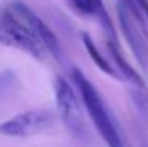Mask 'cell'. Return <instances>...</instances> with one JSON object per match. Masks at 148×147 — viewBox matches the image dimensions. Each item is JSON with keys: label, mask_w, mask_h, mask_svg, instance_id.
<instances>
[{"label": "cell", "mask_w": 148, "mask_h": 147, "mask_svg": "<svg viewBox=\"0 0 148 147\" xmlns=\"http://www.w3.org/2000/svg\"><path fill=\"white\" fill-rule=\"evenodd\" d=\"M72 79L81 94V99L85 105L88 117L91 118L105 144L108 147H125L119 127L112 114L109 112L108 107L105 105V101L102 99L95 85L79 69H73Z\"/></svg>", "instance_id": "1"}, {"label": "cell", "mask_w": 148, "mask_h": 147, "mask_svg": "<svg viewBox=\"0 0 148 147\" xmlns=\"http://www.w3.org/2000/svg\"><path fill=\"white\" fill-rule=\"evenodd\" d=\"M0 43L19 49L36 61H45L48 49L35 30L13 10H6L0 16Z\"/></svg>", "instance_id": "2"}, {"label": "cell", "mask_w": 148, "mask_h": 147, "mask_svg": "<svg viewBox=\"0 0 148 147\" xmlns=\"http://www.w3.org/2000/svg\"><path fill=\"white\" fill-rule=\"evenodd\" d=\"M55 97L60 118L65 127L76 139H84L86 136V124L84 118V111L71 84L63 78H56L55 81Z\"/></svg>", "instance_id": "3"}, {"label": "cell", "mask_w": 148, "mask_h": 147, "mask_svg": "<svg viewBox=\"0 0 148 147\" xmlns=\"http://www.w3.org/2000/svg\"><path fill=\"white\" fill-rule=\"evenodd\" d=\"M53 114L48 110H29L0 123V134L7 137H30L53 126Z\"/></svg>", "instance_id": "4"}, {"label": "cell", "mask_w": 148, "mask_h": 147, "mask_svg": "<svg viewBox=\"0 0 148 147\" xmlns=\"http://www.w3.org/2000/svg\"><path fill=\"white\" fill-rule=\"evenodd\" d=\"M109 52L115 61V68L119 74V77L127 81V84L130 85V95L132 98V101L135 102V105L144 111L145 114H148V87L145 84V81L143 79V77L128 63V61L121 55L119 48L115 42L108 43Z\"/></svg>", "instance_id": "5"}, {"label": "cell", "mask_w": 148, "mask_h": 147, "mask_svg": "<svg viewBox=\"0 0 148 147\" xmlns=\"http://www.w3.org/2000/svg\"><path fill=\"white\" fill-rule=\"evenodd\" d=\"M12 10L14 13H17L35 30V33L39 36V39L42 41V43L45 45V48L48 49V52H49L50 55H53L56 59H62L63 58V52H62L60 43H59L56 35L52 32V29L36 13H33L32 9H29L22 1H14L12 4Z\"/></svg>", "instance_id": "6"}, {"label": "cell", "mask_w": 148, "mask_h": 147, "mask_svg": "<svg viewBox=\"0 0 148 147\" xmlns=\"http://www.w3.org/2000/svg\"><path fill=\"white\" fill-rule=\"evenodd\" d=\"M118 17H119V26L122 30L124 38L127 39L130 48L132 50L135 59L141 65L143 69H148V45L143 35V32L137 28V25L132 20V14L125 9L122 3L118 6Z\"/></svg>", "instance_id": "7"}, {"label": "cell", "mask_w": 148, "mask_h": 147, "mask_svg": "<svg viewBox=\"0 0 148 147\" xmlns=\"http://www.w3.org/2000/svg\"><path fill=\"white\" fill-rule=\"evenodd\" d=\"M81 38H82L84 46H85V49H86L88 55L91 56L92 62L98 66L103 74H106V75H109V77H112V78H115V79H119L121 77H119V74H118L116 68H115V66H112V65L108 62V59L101 53V50L98 49V46L94 43L92 38H91L86 32H84V33L81 35Z\"/></svg>", "instance_id": "8"}, {"label": "cell", "mask_w": 148, "mask_h": 147, "mask_svg": "<svg viewBox=\"0 0 148 147\" xmlns=\"http://www.w3.org/2000/svg\"><path fill=\"white\" fill-rule=\"evenodd\" d=\"M121 3L125 6V9L132 14V17L143 26V29L147 33L145 19L148 20V0H121Z\"/></svg>", "instance_id": "9"}, {"label": "cell", "mask_w": 148, "mask_h": 147, "mask_svg": "<svg viewBox=\"0 0 148 147\" xmlns=\"http://www.w3.org/2000/svg\"><path fill=\"white\" fill-rule=\"evenodd\" d=\"M144 147H148V144H145V146H144Z\"/></svg>", "instance_id": "10"}]
</instances>
